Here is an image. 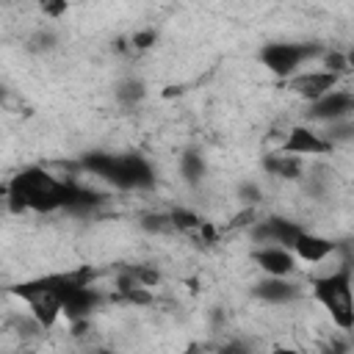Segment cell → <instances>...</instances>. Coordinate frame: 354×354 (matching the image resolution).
I'll return each instance as SVG.
<instances>
[{
  "label": "cell",
  "instance_id": "cell-1",
  "mask_svg": "<svg viewBox=\"0 0 354 354\" xmlns=\"http://www.w3.org/2000/svg\"><path fill=\"white\" fill-rule=\"evenodd\" d=\"M75 180H61L44 166H28L6 183V210L19 213H58L66 207Z\"/></svg>",
  "mask_w": 354,
  "mask_h": 354
},
{
  "label": "cell",
  "instance_id": "cell-2",
  "mask_svg": "<svg viewBox=\"0 0 354 354\" xmlns=\"http://www.w3.org/2000/svg\"><path fill=\"white\" fill-rule=\"evenodd\" d=\"M80 166L83 171L105 180L111 188L119 191H144L155 185V169L147 158L133 152H88Z\"/></svg>",
  "mask_w": 354,
  "mask_h": 354
},
{
  "label": "cell",
  "instance_id": "cell-3",
  "mask_svg": "<svg viewBox=\"0 0 354 354\" xmlns=\"http://www.w3.org/2000/svg\"><path fill=\"white\" fill-rule=\"evenodd\" d=\"M69 282V274H47V277H33L25 282H17L11 293L28 304V313L39 321L41 329H53L61 315V296Z\"/></svg>",
  "mask_w": 354,
  "mask_h": 354
},
{
  "label": "cell",
  "instance_id": "cell-4",
  "mask_svg": "<svg viewBox=\"0 0 354 354\" xmlns=\"http://www.w3.org/2000/svg\"><path fill=\"white\" fill-rule=\"evenodd\" d=\"M315 301L332 315V324L343 332L354 329V301H351V268L340 266L324 277L313 279Z\"/></svg>",
  "mask_w": 354,
  "mask_h": 354
},
{
  "label": "cell",
  "instance_id": "cell-5",
  "mask_svg": "<svg viewBox=\"0 0 354 354\" xmlns=\"http://www.w3.org/2000/svg\"><path fill=\"white\" fill-rule=\"evenodd\" d=\"M321 47L318 44H307V41H271L260 50V64L274 75L288 80L290 75H296L307 61L318 58Z\"/></svg>",
  "mask_w": 354,
  "mask_h": 354
},
{
  "label": "cell",
  "instance_id": "cell-6",
  "mask_svg": "<svg viewBox=\"0 0 354 354\" xmlns=\"http://www.w3.org/2000/svg\"><path fill=\"white\" fill-rule=\"evenodd\" d=\"M335 86H340V75L326 72V69H299L296 75L288 77V91H293L304 102H313V100L324 97Z\"/></svg>",
  "mask_w": 354,
  "mask_h": 354
},
{
  "label": "cell",
  "instance_id": "cell-7",
  "mask_svg": "<svg viewBox=\"0 0 354 354\" xmlns=\"http://www.w3.org/2000/svg\"><path fill=\"white\" fill-rule=\"evenodd\" d=\"M335 147L321 136V130L315 127H307V124H296L285 133L282 144H279V152H288V155H299V158H315V155H329Z\"/></svg>",
  "mask_w": 354,
  "mask_h": 354
},
{
  "label": "cell",
  "instance_id": "cell-8",
  "mask_svg": "<svg viewBox=\"0 0 354 354\" xmlns=\"http://www.w3.org/2000/svg\"><path fill=\"white\" fill-rule=\"evenodd\" d=\"M351 111H354L351 91L337 88V86L332 91H326L324 97L307 102V116L313 122H324V124L326 122H337V119H351Z\"/></svg>",
  "mask_w": 354,
  "mask_h": 354
},
{
  "label": "cell",
  "instance_id": "cell-9",
  "mask_svg": "<svg viewBox=\"0 0 354 354\" xmlns=\"http://www.w3.org/2000/svg\"><path fill=\"white\" fill-rule=\"evenodd\" d=\"M252 263L266 277H293L296 274V257L288 246L257 243V249H252Z\"/></svg>",
  "mask_w": 354,
  "mask_h": 354
},
{
  "label": "cell",
  "instance_id": "cell-10",
  "mask_svg": "<svg viewBox=\"0 0 354 354\" xmlns=\"http://www.w3.org/2000/svg\"><path fill=\"white\" fill-rule=\"evenodd\" d=\"M304 227H299L296 221L290 218H279V216H268L263 221H257L252 227V238L254 243H277V246H288L296 241V235L301 232Z\"/></svg>",
  "mask_w": 354,
  "mask_h": 354
},
{
  "label": "cell",
  "instance_id": "cell-11",
  "mask_svg": "<svg viewBox=\"0 0 354 354\" xmlns=\"http://www.w3.org/2000/svg\"><path fill=\"white\" fill-rule=\"evenodd\" d=\"M290 252L296 260H304V263H324L326 257L335 254V241L318 235V232H310V230H301L296 235V241L290 243Z\"/></svg>",
  "mask_w": 354,
  "mask_h": 354
},
{
  "label": "cell",
  "instance_id": "cell-12",
  "mask_svg": "<svg viewBox=\"0 0 354 354\" xmlns=\"http://www.w3.org/2000/svg\"><path fill=\"white\" fill-rule=\"evenodd\" d=\"M301 288L290 279V277H266L263 282L254 285V296L266 304H288L293 299H299Z\"/></svg>",
  "mask_w": 354,
  "mask_h": 354
},
{
  "label": "cell",
  "instance_id": "cell-13",
  "mask_svg": "<svg viewBox=\"0 0 354 354\" xmlns=\"http://www.w3.org/2000/svg\"><path fill=\"white\" fill-rule=\"evenodd\" d=\"M263 169H266L271 177H279V180H299L304 163H301L299 155L274 152V155H266V158H263Z\"/></svg>",
  "mask_w": 354,
  "mask_h": 354
},
{
  "label": "cell",
  "instance_id": "cell-14",
  "mask_svg": "<svg viewBox=\"0 0 354 354\" xmlns=\"http://www.w3.org/2000/svg\"><path fill=\"white\" fill-rule=\"evenodd\" d=\"M180 174L188 185H196L205 174H207V163H205V155L196 152V149H188L180 155Z\"/></svg>",
  "mask_w": 354,
  "mask_h": 354
},
{
  "label": "cell",
  "instance_id": "cell-15",
  "mask_svg": "<svg viewBox=\"0 0 354 354\" xmlns=\"http://www.w3.org/2000/svg\"><path fill=\"white\" fill-rule=\"evenodd\" d=\"M113 94H116V100H119L122 105L133 108V105H138V102L144 100V94H147V86H144L138 77H124V80H119V83H116Z\"/></svg>",
  "mask_w": 354,
  "mask_h": 354
},
{
  "label": "cell",
  "instance_id": "cell-16",
  "mask_svg": "<svg viewBox=\"0 0 354 354\" xmlns=\"http://www.w3.org/2000/svg\"><path fill=\"white\" fill-rule=\"evenodd\" d=\"M169 218H171V227H174L177 232H185V235H196L199 227L205 224V218L196 216V213L188 210V207H174V210L169 213Z\"/></svg>",
  "mask_w": 354,
  "mask_h": 354
},
{
  "label": "cell",
  "instance_id": "cell-17",
  "mask_svg": "<svg viewBox=\"0 0 354 354\" xmlns=\"http://www.w3.org/2000/svg\"><path fill=\"white\" fill-rule=\"evenodd\" d=\"M141 230H147V232H155V235H166V232H174L169 213H147V216H141Z\"/></svg>",
  "mask_w": 354,
  "mask_h": 354
},
{
  "label": "cell",
  "instance_id": "cell-18",
  "mask_svg": "<svg viewBox=\"0 0 354 354\" xmlns=\"http://www.w3.org/2000/svg\"><path fill=\"white\" fill-rule=\"evenodd\" d=\"M321 64L326 72H335V75H343L348 69V58L340 53V50H326L321 53Z\"/></svg>",
  "mask_w": 354,
  "mask_h": 354
},
{
  "label": "cell",
  "instance_id": "cell-19",
  "mask_svg": "<svg viewBox=\"0 0 354 354\" xmlns=\"http://www.w3.org/2000/svg\"><path fill=\"white\" fill-rule=\"evenodd\" d=\"M155 41H158V30L155 28H144V30H136L130 36V47L133 50H149V47H155Z\"/></svg>",
  "mask_w": 354,
  "mask_h": 354
},
{
  "label": "cell",
  "instance_id": "cell-20",
  "mask_svg": "<svg viewBox=\"0 0 354 354\" xmlns=\"http://www.w3.org/2000/svg\"><path fill=\"white\" fill-rule=\"evenodd\" d=\"M39 11L50 19H61L69 11V0H39Z\"/></svg>",
  "mask_w": 354,
  "mask_h": 354
},
{
  "label": "cell",
  "instance_id": "cell-21",
  "mask_svg": "<svg viewBox=\"0 0 354 354\" xmlns=\"http://www.w3.org/2000/svg\"><path fill=\"white\" fill-rule=\"evenodd\" d=\"M53 44H55V36L53 33H39L33 39V50H50Z\"/></svg>",
  "mask_w": 354,
  "mask_h": 354
},
{
  "label": "cell",
  "instance_id": "cell-22",
  "mask_svg": "<svg viewBox=\"0 0 354 354\" xmlns=\"http://www.w3.org/2000/svg\"><path fill=\"white\" fill-rule=\"evenodd\" d=\"M241 196H243V202H257L260 199V191L246 183V185H241Z\"/></svg>",
  "mask_w": 354,
  "mask_h": 354
}]
</instances>
